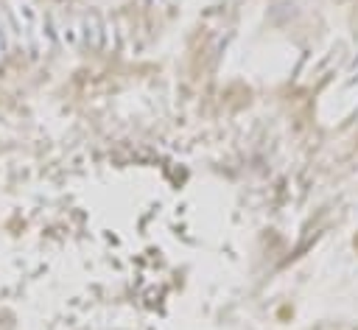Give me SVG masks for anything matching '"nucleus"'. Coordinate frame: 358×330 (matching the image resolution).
I'll return each mask as SVG.
<instances>
[{
  "mask_svg": "<svg viewBox=\"0 0 358 330\" xmlns=\"http://www.w3.org/2000/svg\"><path fill=\"white\" fill-rule=\"evenodd\" d=\"M302 17V6L299 0H271L266 6V20L271 25H291Z\"/></svg>",
  "mask_w": 358,
  "mask_h": 330,
  "instance_id": "1",
  "label": "nucleus"
}]
</instances>
